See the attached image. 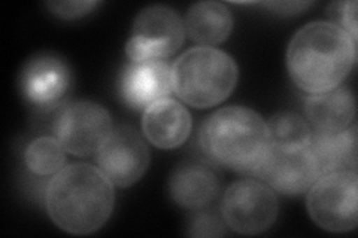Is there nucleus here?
Wrapping results in <instances>:
<instances>
[{
  "mask_svg": "<svg viewBox=\"0 0 358 238\" xmlns=\"http://www.w3.org/2000/svg\"><path fill=\"white\" fill-rule=\"evenodd\" d=\"M357 42L330 21L301 27L288 43L287 66L293 82L308 94L341 87L352 70Z\"/></svg>",
  "mask_w": 358,
  "mask_h": 238,
  "instance_id": "nucleus-1",
  "label": "nucleus"
},
{
  "mask_svg": "<svg viewBox=\"0 0 358 238\" xmlns=\"http://www.w3.org/2000/svg\"><path fill=\"white\" fill-rule=\"evenodd\" d=\"M51 221L67 234L88 235L109 221L115 191L99 167L72 164L55 174L45 194Z\"/></svg>",
  "mask_w": 358,
  "mask_h": 238,
  "instance_id": "nucleus-2",
  "label": "nucleus"
},
{
  "mask_svg": "<svg viewBox=\"0 0 358 238\" xmlns=\"http://www.w3.org/2000/svg\"><path fill=\"white\" fill-rule=\"evenodd\" d=\"M200 146L212 163L255 177L268 152L266 121L245 106L212 113L200 128Z\"/></svg>",
  "mask_w": 358,
  "mask_h": 238,
  "instance_id": "nucleus-3",
  "label": "nucleus"
},
{
  "mask_svg": "<svg viewBox=\"0 0 358 238\" xmlns=\"http://www.w3.org/2000/svg\"><path fill=\"white\" fill-rule=\"evenodd\" d=\"M173 93L184 103L208 109L222 103L236 88L239 70L231 55L212 47L185 51L172 64Z\"/></svg>",
  "mask_w": 358,
  "mask_h": 238,
  "instance_id": "nucleus-4",
  "label": "nucleus"
},
{
  "mask_svg": "<svg viewBox=\"0 0 358 238\" xmlns=\"http://www.w3.org/2000/svg\"><path fill=\"white\" fill-rule=\"evenodd\" d=\"M310 219L329 232H350L358 223V176L354 170L320 177L309 189Z\"/></svg>",
  "mask_w": 358,
  "mask_h": 238,
  "instance_id": "nucleus-5",
  "label": "nucleus"
},
{
  "mask_svg": "<svg viewBox=\"0 0 358 238\" xmlns=\"http://www.w3.org/2000/svg\"><path fill=\"white\" fill-rule=\"evenodd\" d=\"M184 38L185 27L176 10L152 5L142 9L134 18L126 54L133 63L164 61L181 48Z\"/></svg>",
  "mask_w": 358,
  "mask_h": 238,
  "instance_id": "nucleus-6",
  "label": "nucleus"
},
{
  "mask_svg": "<svg viewBox=\"0 0 358 238\" xmlns=\"http://www.w3.org/2000/svg\"><path fill=\"white\" fill-rule=\"evenodd\" d=\"M278 211L275 191L251 177L231 184L221 201L224 222L231 231L242 235H257L271 230Z\"/></svg>",
  "mask_w": 358,
  "mask_h": 238,
  "instance_id": "nucleus-7",
  "label": "nucleus"
},
{
  "mask_svg": "<svg viewBox=\"0 0 358 238\" xmlns=\"http://www.w3.org/2000/svg\"><path fill=\"white\" fill-rule=\"evenodd\" d=\"M112 130L109 112L94 101H76L63 107L54 122V137L78 158L97 154Z\"/></svg>",
  "mask_w": 358,
  "mask_h": 238,
  "instance_id": "nucleus-8",
  "label": "nucleus"
},
{
  "mask_svg": "<svg viewBox=\"0 0 358 238\" xmlns=\"http://www.w3.org/2000/svg\"><path fill=\"white\" fill-rule=\"evenodd\" d=\"M151 154L142 135L129 126L112 130L97 152V167L117 188H130L150 167Z\"/></svg>",
  "mask_w": 358,
  "mask_h": 238,
  "instance_id": "nucleus-9",
  "label": "nucleus"
},
{
  "mask_svg": "<svg viewBox=\"0 0 358 238\" xmlns=\"http://www.w3.org/2000/svg\"><path fill=\"white\" fill-rule=\"evenodd\" d=\"M72 87L69 66L55 54H38L20 73L21 94L33 109L50 112L59 107Z\"/></svg>",
  "mask_w": 358,
  "mask_h": 238,
  "instance_id": "nucleus-10",
  "label": "nucleus"
},
{
  "mask_svg": "<svg viewBox=\"0 0 358 238\" xmlns=\"http://www.w3.org/2000/svg\"><path fill=\"white\" fill-rule=\"evenodd\" d=\"M257 179L282 195H299L320 179L308 151L284 152L268 147Z\"/></svg>",
  "mask_w": 358,
  "mask_h": 238,
  "instance_id": "nucleus-11",
  "label": "nucleus"
},
{
  "mask_svg": "<svg viewBox=\"0 0 358 238\" xmlns=\"http://www.w3.org/2000/svg\"><path fill=\"white\" fill-rule=\"evenodd\" d=\"M172 66L166 61L130 63L120 77V96L133 109H147L172 93Z\"/></svg>",
  "mask_w": 358,
  "mask_h": 238,
  "instance_id": "nucleus-12",
  "label": "nucleus"
},
{
  "mask_svg": "<svg viewBox=\"0 0 358 238\" xmlns=\"http://www.w3.org/2000/svg\"><path fill=\"white\" fill-rule=\"evenodd\" d=\"M192 115L184 105L173 98L155 101L143 112L142 131L145 139L159 149L182 146L192 134Z\"/></svg>",
  "mask_w": 358,
  "mask_h": 238,
  "instance_id": "nucleus-13",
  "label": "nucleus"
},
{
  "mask_svg": "<svg viewBox=\"0 0 358 238\" xmlns=\"http://www.w3.org/2000/svg\"><path fill=\"white\" fill-rule=\"evenodd\" d=\"M220 179L210 167L199 163L182 164L169 179V194L179 207L208 209L220 194Z\"/></svg>",
  "mask_w": 358,
  "mask_h": 238,
  "instance_id": "nucleus-14",
  "label": "nucleus"
},
{
  "mask_svg": "<svg viewBox=\"0 0 358 238\" xmlns=\"http://www.w3.org/2000/svg\"><path fill=\"white\" fill-rule=\"evenodd\" d=\"M306 151L320 177L345 170L357 172V126L336 133L312 130Z\"/></svg>",
  "mask_w": 358,
  "mask_h": 238,
  "instance_id": "nucleus-15",
  "label": "nucleus"
},
{
  "mask_svg": "<svg viewBox=\"0 0 358 238\" xmlns=\"http://www.w3.org/2000/svg\"><path fill=\"white\" fill-rule=\"evenodd\" d=\"M306 118L317 131H343L355 118V100L350 88L338 87L320 94H309L305 101Z\"/></svg>",
  "mask_w": 358,
  "mask_h": 238,
  "instance_id": "nucleus-16",
  "label": "nucleus"
},
{
  "mask_svg": "<svg viewBox=\"0 0 358 238\" xmlns=\"http://www.w3.org/2000/svg\"><path fill=\"white\" fill-rule=\"evenodd\" d=\"M185 33L200 47H212L227 40L233 30L230 9L220 2H199L185 15Z\"/></svg>",
  "mask_w": 358,
  "mask_h": 238,
  "instance_id": "nucleus-17",
  "label": "nucleus"
},
{
  "mask_svg": "<svg viewBox=\"0 0 358 238\" xmlns=\"http://www.w3.org/2000/svg\"><path fill=\"white\" fill-rule=\"evenodd\" d=\"M268 144L284 152L305 151L312 137V128L306 119L293 112H279L266 121Z\"/></svg>",
  "mask_w": 358,
  "mask_h": 238,
  "instance_id": "nucleus-18",
  "label": "nucleus"
},
{
  "mask_svg": "<svg viewBox=\"0 0 358 238\" xmlns=\"http://www.w3.org/2000/svg\"><path fill=\"white\" fill-rule=\"evenodd\" d=\"M66 163L63 144L50 135H42L29 143L24 152V164L30 173L41 177L55 176Z\"/></svg>",
  "mask_w": 358,
  "mask_h": 238,
  "instance_id": "nucleus-19",
  "label": "nucleus"
},
{
  "mask_svg": "<svg viewBox=\"0 0 358 238\" xmlns=\"http://www.w3.org/2000/svg\"><path fill=\"white\" fill-rule=\"evenodd\" d=\"M226 222L222 216L209 210H197L188 219L187 235L192 237H222L226 235Z\"/></svg>",
  "mask_w": 358,
  "mask_h": 238,
  "instance_id": "nucleus-20",
  "label": "nucleus"
},
{
  "mask_svg": "<svg viewBox=\"0 0 358 238\" xmlns=\"http://www.w3.org/2000/svg\"><path fill=\"white\" fill-rule=\"evenodd\" d=\"M330 22L343 29L357 42V2H336L329 6Z\"/></svg>",
  "mask_w": 358,
  "mask_h": 238,
  "instance_id": "nucleus-21",
  "label": "nucleus"
},
{
  "mask_svg": "<svg viewBox=\"0 0 358 238\" xmlns=\"http://www.w3.org/2000/svg\"><path fill=\"white\" fill-rule=\"evenodd\" d=\"M100 5V2H47L45 6L50 13L62 20H76L88 15Z\"/></svg>",
  "mask_w": 358,
  "mask_h": 238,
  "instance_id": "nucleus-22",
  "label": "nucleus"
},
{
  "mask_svg": "<svg viewBox=\"0 0 358 238\" xmlns=\"http://www.w3.org/2000/svg\"><path fill=\"white\" fill-rule=\"evenodd\" d=\"M309 2H278V3H266L267 8L273 9L278 14H297L309 8Z\"/></svg>",
  "mask_w": 358,
  "mask_h": 238,
  "instance_id": "nucleus-23",
  "label": "nucleus"
}]
</instances>
